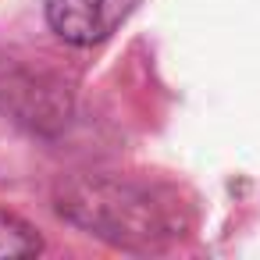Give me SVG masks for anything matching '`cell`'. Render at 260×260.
<instances>
[{
    "label": "cell",
    "mask_w": 260,
    "mask_h": 260,
    "mask_svg": "<svg viewBox=\"0 0 260 260\" xmlns=\"http://www.w3.org/2000/svg\"><path fill=\"white\" fill-rule=\"evenodd\" d=\"M57 210L82 232L125 249H157L192 224L189 203L175 185L132 175L68 178L57 189Z\"/></svg>",
    "instance_id": "1"
},
{
    "label": "cell",
    "mask_w": 260,
    "mask_h": 260,
    "mask_svg": "<svg viewBox=\"0 0 260 260\" xmlns=\"http://www.w3.org/2000/svg\"><path fill=\"white\" fill-rule=\"evenodd\" d=\"M136 4L139 0H47V22L61 40L75 47H93L118 32Z\"/></svg>",
    "instance_id": "2"
},
{
    "label": "cell",
    "mask_w": 260,
    "mask_h": 260,
    "mask_svg": "<svg viewBox=\"0 0 260 260\" xmlns=\"http://www.w3.org/2000/svg\"><path fill=\"white\" fill-rule=\"evenodd\" d=\"M40 249H43V239L29 221L0 210V256H32Z\"/></svg>",
    "instance_id": "3"
}]
</instances>
